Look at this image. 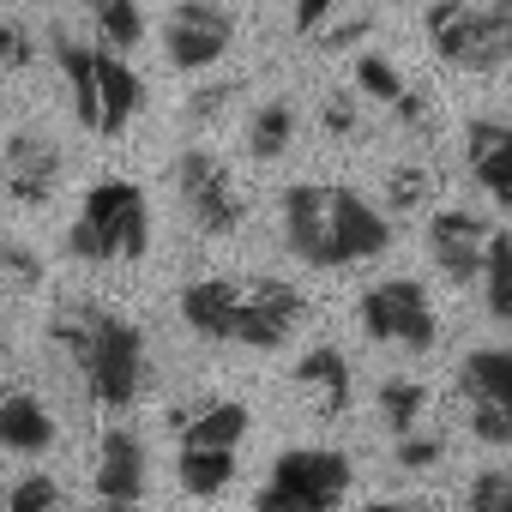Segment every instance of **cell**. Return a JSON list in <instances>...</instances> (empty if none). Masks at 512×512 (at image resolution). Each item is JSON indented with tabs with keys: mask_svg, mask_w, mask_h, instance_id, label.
I'll list each match as a JSON object with an SVG mask.
<instances>
[{
	"mask_svg": "<svg viewBox=\"0 0 512 512\" xmlns=\"http://www.w3.org/2000/svg\"><path fill=\"white\" fill-rule=\"evenodd\" d=\"M428 193H434V175H428V169H392V175H386V211H392V217L416 211Z\"/></svg>",
	"mask_w": 512,
	"mask_h": 512,
	"instance_id": "cell-28",
	"label": "cell"
},
{
	"mask_svg": "<svg viewBox=\"0 0 512 512\" xmlns=\"http://www.w3.org/2000/svg\"><path fill=\"white\" fill-rule=\"evenodd\" d=\"M175 193H181V211L199 235H235L247 223V199H241L229 163L199 151V145H187L175 157Z\"/></svg>",
	"mask_w": 512,
	"mask_h": 512,
	"instance_id": "cell-8",
	"label": "cell"
},
{
	"mask_svg": "<svg viewBox=\"0 0 512 512\" xmlns=\"http://www.w3.org/2000/svg\"><path fill=\"white\" fill-rule=\"evenodd\" d=\"M43 290V260H37V247L13 241V235H0V302H19Z\"/></svg>",
	"mask_w": 512,
	"mask_h": 512,
	"instance_id": "cell-25",
	"label": "cell"
},
{
	"mask_svg": "<svg viewBox=\"0 0 512 512\" xmlns=\"http://www.w3.org/2000/svg\"><path fill=\"white\" fill-rule=\"evenodd\" d=\"M392 115H398V127H410V133H428L434 127V103L422 97V91H398V103H392Z\"/></svg>",
	"mask_w": 512,
	"mask_h": 512,
	"instance_id": "cell-35",
	"label": "cell"
},
{
	"mask_svg": "<svg viewBox=\"0 0 512 512\" xmlns=\"http://www.w3.org/2000/svg\"><path fill=\"white\" fill-rule=\"evenodd\" d=\"M464 512H512V470H476L464 488Z\"/></svg>",
	"mask_w": 512,
	"mask_h": 512,
	"instance_id": "cell-27",
	"label": "cell"
},
{
	"mask_svg": "<svg viewBox=\"0 0 512 512\" xmlns=\"http://www.w3.org/2000/svg\"><path fill=\"white\" fill-rule=\"evenodd\" d=\"M79 7L91 13V25H97V37H103V49H139V37H145V13H139V0H79Z\"/></svg>",
	"mask_w": 512,
	"mask_h": 512,
	"instance_id": "cell-24",
	"label": "cell"
},
{
	"mask_svg": "<svg viewBox=\"0 0 512 512\" xmlns=\"http://www.w3.org/2000/svg\"><path fill=\"white\" fill-rule=\"evenodd\" d=\"M356 488V464L338 446H290L272 458L253 512H338Z\"/></svg>",
	"mask_w": 512,
	"mask_h": 512,
	"instance_id": "cell-5",
	"label": "cell"
},
{
	"mask_svg": "<svg viewBox=\"0 0 512 512\" xmlns=\"http://www.w3.org/2000/svg\"><path fill=\"white\" fill-rule=\"evenodd\" d=\"M362 512H416V506H404V500H368Z\"/></svg>",
	"mask_w": 512,
	"mask_h": 512,
	"instance_id": "cell-39",
	"label": "cell"
},
{
	"mask_svg": "<svg viewBox=\"0 0 512 512\" xmlns=\"http://www.w3.org/2000/svg\"><path fill=\"white\" fill-rule=\"evenodd\" d=\"M356 91L392 109V103H398V91H404V73H398L380 49H362V55H356Z\"/></svg>",
	"mask_w": 512,
	"mask_h": 512,
	"instance_id": "cell-26",
	"label": "cell"
},
{
	"mask_svg": "<svg viewBox=\"0 0 512 512\" xmlns=\"http://www.w3.org/2000/svg\"><path fill=\"white\" fill-rule=\"evenodd\" d=\"M482 308L494 326L512 332V229H488V253H482Z\"/></svg>",
	"mask_w": 512,
	"mask_h": 512,
	"instance_id": "cell-21",
	"label": "cell"
},
{
	"mask_svg": "<svg viewBox=\"0 0 512 512\" xmlns=\"http://www.w3.org/2000/svg\"><path fill=\"white\" fill-rule=\"evenodd\" d=\"M488 19H494V31L506 43V61H512V0H488Z\"/></svg>",
	"mask_w": 512,
	"mask_h": 512,
	"instance_id": "cell-38",
	"label": "cell"
},
{
	"mask_svg": "<svg viewBox=\"0 0 512 512\" xmlns=\"http://www.w3.org/2000/svg\"><path fill=\"white\" fill-rule=\"evenodd\" d=\"M332 13H338V0H290V19H296V31H302V37H314Z\"/></svg>",
	"mask_w": 512,
	"mask_h": 512,
	"instance_id": "cell-36",
	"label": "cell"
},
{
	"mask_svg": "<svg viewBox=\"0 0 512 512\" xmlns=\"http://www.w3.org/2000/svg\"><path fill=\"white\" fill-rule=\"evenodd\" d=\"M356 320L374 344H398V350H434L440 338V314H434V296L416 284V278H380L362 290L356 302Z\"/></svg>",
	"mask_w": 512,
	"mask_h": 512,
	"instance_id": "cell-6",
	"label": "cell"
},
{
	"mask_svg": "<svg viewBox=\"0 0 512 512\" xmlns=\"http://www.w3.org/2000/svg\"><path fill=\"white\" fill-rule=\"evenodd\" d=\"M374 410H380L386 434H416V422H422V410H428V386L410 380V374H392V380H380Z\"/></svg>",
	"mask_w": 512,
	"mask_h": 512,
	"instance_id": "cell-23",
	"label": "cell"
},
{
	"mask_svg": "<svg viewBox=\"0 0 512 512\" xmlns=\"http://www.w3.org/2000/svg\"><path fill=\"white\" fill-rule=\"evenodd\" d=\"M61 169L67 163H61L55 139H43V133H13L0 145V193L13 205H49L61 187Z\"/></svg>",
	"mask_w": 512,
	"mask_h": 512,
	"instance_id": "cell-11",
	"label": "cell"
},
{
	"mask_svg": "<svg viewBox=\"0 0 512 512\" xmlns=\"http://www.w3.org/2000/svg\"><path fill=\"white\" fill-rule=\"evenodd\" d=\"M0 446H7V452H25V458H37V452L55 446V416L43 410L37 392L0 386Z\"/></svg>",
	"mask_w": 512,
	"mask_h": 512,
	"instance_id": "cell-17",
	"label": "cell"
},
{
	"mask_svg": "<svg viewBox=\"0 0 512 512\" xmlns=\"http://www.w3.org/2000/svg\"><path fill=\"white\" fill-rule=\"evenodd\" d=\"M422 31H428L434 55L446 67H458V73H500V67H512L488 7H476V0H428Z\"/></svg>",
	"mask_w": 512,
	"mask_h": 512,
	"instance_id": "cell-7",
	"label": "cell"
},
{
	"mask_svg": "<svg viewBox=\"0 0 512 512\" xmlns=\"http://www.w3.org/2000/svg\"><path fill=\"white\" fill-rule=\"evenodd\" d=\"M85 512H115V506H103V500H91V506H85Z\"/></svg>",
	"mask_w": 512,
	"mask_h": 512,
	"instance_id": "cell-40",
	"label": "cell"
},
{
	"mask_svg": "<svg viewBox=\"0 0 512 512\" xmlns=\"http://www.w3.org/2000/svg\"><path fill=\"white\" fill-rule=\"evenodd\" d=\"M320 127H326L332 139H356V133H362V115H356L350 97H326V103H320Z\"/></svg>",
	"mask_w": 512,
	"mask_h": 512,
	"instance_id": "cell-33",
	"label": "cell"
},
{
	"mask_svg": "<svg viewBox=\"0 0 512 512\" xmlns=\"http://www.w3.org/2000/svg\"><path fill=\"white\" fill-rule=\"evenodd\" d=\"M446 458V440H428V434H398V464L404 470H434Z\"/></svg>",
	"mask_w": 512,
	"mask_h": 512,
	"instance_id": "cell-32",
	"label": "cell"
},
{
	"mask_svg": "<svg viewBox=\"0 0 512 512\" xmlns=\"http://www.w3.org/2000/svg\"><path fill=\"white\" fill-rule=\"evenodd\" d=\"M296 145V103L290 97H266L247 121V157L253 163H278Z\"/></svg>",
	"mask_w": 512,
	"mask_h": 512,
	"instance_id": "cell-22",
	"label": "cell"
},
{
	"mask_svg": "<svg viewBox=\"0 0 512 512\" xmlns=\"http://www.w3.org/2000/svg\"><path fill=\"white\" fill-rule=\"evenodd\" d=\"M181 320L211 344L284 350L308 326V296L284 278H193L181 290Z\"/></svg>",
	"mask_w": 512,
	"mask_h": 512,
	"instance_id": "cell-2",
	"label": "cell"
},
{
	"mask_svg": "<svg viewBox=\"0 0 512 512\" xmlns=\"http://www.w3.org/2000/svg\"><path fill=\"white\" fill-rule=\"evenodd\" d=\"M145 109V79L127 67L121 49H103L97 43V139H121Z\"/></svg>",
	"mask_w": 512,
	"mask_h": 512,
	"instance_id": "cell-13",
	"label": "cell"
},
{
	"mask_svg": "<svg viewBox=\"0 0 512 512\" xmlns=\"http://www.w3.org/2000/svg\"><path fill=\"white\" fill-rule=\"evenodd\" d=\"M482 253H488V223H482L476 211L446 205V211L428 217V260H434V272H440L446 284L470 290V284L482 278Z\"/></svg>",
	"mask_w": 512,
	"mask_h": 512,
	"instance_id": "cell-10",
	"label": "cell"
},
{
	"mask_svg": "<svg viewBox=\"0 0 512 512\" xmlns=\"http://www.w3.org/2000/svg\"><path fill=\"white\" fill-rule=\"evenodd\" d=\"M55 67H61V85L73 97L79 127L91 133L97 127V49L79 43V37H67V31H55Z\"/></svg>",
	"mask_w": 512,
	"mask_h": 512,
	"instance_id": "cell-19",
	"label": "cell"
},
{
	"mask_svg": "<svg viewBox=\"0 0 512 512\" xmlns=\"http://www.w3.org/2000/svg\"><path fill=\"white\" fill-rule=\"evenodd\" d=\"M368 31H374V13H350V19H338V13H332V19L314 31V43H320L326 55H344V49H356Z\"/></svg>",
	"mask_w": 512,
	"mask_h": 512,
	"instance_id": "cell-29",
	"label": "cell"
},
{
	"mask_svg": "<svg viewBox=\"0 0 512 512\" xmlns=\"http://www.w3.org/2000/svg\"><path fill=\"white\" fill-rule=\"evenodd\" d=\"M464 422L482 446H512V410H494V404H464Z\"/></svg>",
	"mask_w": 512,
	"mask_h": 512,
	"instance_id": "cell-31",
	"label": "cell"
},
{
	"mask_svg": "<svg viewBox=\"0 0 512 512\" xmlns=\"http://www.w3.org/2000/svg\"><path fill=\"white\" fill-rule=\"evenodd\" d=\"M49 338L73 356L85 392L103 410H127V404L145 398V380H151L145 332L121 308H109V302H67V308H55Z\"/></svg>",
	"mask_w": 512,
	"mask_h": 512,
	"instance_id": "cell-3",
	"label": "cell"
},
{
	"mask_svg": "<svg viewBox=\"0 0 512 512\" xmlns=\"http://www.w3.org/2000/svg\"><path fill=\"white\" fill-rule=\"evenodd\" d=\"M175 482L193 500H217L235 482V452H223V446H181L175 452Z\"/></svg>",
	"mask_w": 512,
	"mask_h": 512,
	"instance_id": "cell-20",
	"label": "cell"
},
{
	"mask_svg": "<svg viewBox=\"0 0 512 512\" xmlns=\"http://www.w3.org/2000/svg\"><path fill=\"white\" fill-rule=\"evenodd\" d=\"M67 253L85 266H133L151 253V205L139 181H97L67 229Z\"/></svg>",
	"mask_w": 512,
	"mask_h": 512,
	"instance_id": "cell-4",
	"label": "cell"
},
{
	"mask_svg": "<svg viewBox=\"0 0 512 512\" xmlns=\"http://www.w3.org/2000/svg\"><path fill=\"white\" fill-rule=\"evenodd\" d=\"M145 476H151V464H145V440H139L133 428H109L103 446H97L91 494H97L103 506H115V512H133V506L145 500Z\"/></svg>",
	"mask_w": 512,
	"mask_h": 512,
	"instance_id": "cell-12",
	"label": "cell"
},
{
	"mask_svg": "<svg viewBox=\"0 0 512 512\" xmlns=\"http://www.w3.org/2000/svg\"><path fill=\"white\" fill-rule=\"evenodd\" d=\"M55 506H61L55 476H19L7 488V512H55Z\"/></svg>",
	"mask_w": 512,
	"mask_h": 512,
	"instance_id": "cell-30",
	"label": "cell"
},
{
	"mask_svg": "<svg viewBox=\"0 0 512 512\" xmlns=\"http://www.w3.org/2000/svg\"><path fill=\"white\" fill-rule=\"evenodd\" d=\"M284 247L314 272H350L392 247V217L344 181H296L278 199Z\"/></svg>",
	"mask_w": 512,
	"mask_h": 512,
	"instance_id": "cell-1",
	"label": "cell"
},
{
	"mask_svg": "<svg viewBox=\"0 0 512 512\" xmlns=\"http://www.w3.org/2000/svg\"><path fill=\"white\" fill-rule=\"evenodd\" d=\"M296 386L308 392V404H314V416H344L350 404H356V374H350V356L338 350V344H314V350H302V362H296Z\"/></svg>",
	"mask_w": 512,
	"mask_h": 512,
	"instance_id": "cell-16",
	"label": "cell"
},
{
	"mask_svg": "<svg viewBox=\"0 0 512 512\" xmlns=\"http://www.w3.org/2000/svg\"><path fill=\"white\" fill-rule=\"evenodd\" d=\"M235 91H241V85H205V91H193V97H187V121H199V127H205V121H217V115L229 109V97H235Z\"/></svg>",
	"mask_w": 512,
	"mask_h": 512,
	"instance_id": "cell-34",
	"label": "cell"
},
{
	"mask_svg": "<svg viewBox=\"0 0 512 512\" xmlns=\"http://www.w3.org/2000/svg\"><path fill=\"white\" fill-rule=\"evenodd\" d=\"M464 163H470V175L512 211V121H500V115L464 121Z\"/></svg>",
	"mask_w": 512,
	"mask_h": 512,
	"instance_id": "cell-15",
	"label": "cell"
},
{
	"mask_svg": "<svg viewBox=\"0 0 512 512\" xmlns=\"http://www.w3.org/2000/svg\"><path fill=\"white\" fill-rule=\"evenodd\" d=\"M169 428L181 434V446H223L235 452L253 428V410L241 398H199V404H169Z\"/></svg>",
	"mask_w": 512,
	"mask_h": 512,
	"instance_id": "cell-14",
	"label": "cell"
},
{
	"mask_svg": "<svg viewBox=\"0 0 512 512\" xmlns=\"http://www.w3.org/2000/svg\"><path fill=\"white\" fill-rule=\"evenodd\" d=\"M235 49V13L223 0H175L163 19V55L175 73H211Z\"/></svg>",
	"mask_w": 512,
	"mask_h": 512,
	"instance_id": "cell-9",
	"label": "cell"
},
{
	"mask_svg": "<svg viewBox=\"0 0 512 512\" xmlns=\"http://www.w3.org/2000/svg\"><path fill=\"white\" fill-rule=\"evenodd\" d=\"M458 392H464V404L512 410V350L506 344H476L458 362Z\"/></svg>",
	"mask_w": 512,
	"mask_h": 512,
	"instance_id": "cell-18",
	"label": "cell"
},
{
	"mask_svg": "<svg viewBox=\"0 0 512 512\" xmlns=\"http://www.w3.org/2000/svg\"><path fill=\"white\" fill-rule=\"evenodd\" d=\"M31 61V37L19 31V25H0V73H13V67H25Z\"/></svg>",
	"mask_w": 512,
	"mask_h": 512,
	"instance_id": "cell-37",
	"label": "cell"
}]
</instances>
